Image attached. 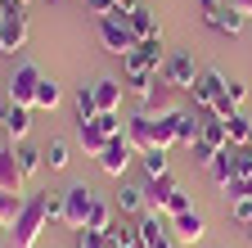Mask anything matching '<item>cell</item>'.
<instances>
[{
    "instance_id": "obj_5",
    "label": "cell",
    "mask_w": 252,
    "mask_h": 248,
    "mask_svg": "<svg viewBox=\"0 0 252 248\" xmlns=\"http://www.w3.org/2000/svg\"><path fill=\"white\" fill-rule=\"evenodd\" d=\"M198 64H194V54H185V50H176V54H167V64H162V77L171 90H194V81H198Z\"/></svg>"
},
{
    "instance_id": "obj_36",
    "label": "cell",
    "mask_w": 252,
    "mask_h": 248,
    "mask_svg": "<svg viewBox=\"0 0 252 248\" xmlns=\"http://www.w3.org/2000/svg\"><path fill=\"white\" fill-rule=\"evenodd\" d=\"M243 95H248V86H243V81H234V77H230V81H225V100H230V104H234V108H239V104H243Z\"/></svg>"
},
{
    "instance_id": "obj_15",
    "label": "cell",
    "mask_w": 252,
    "mask_h": 248,
    "mask_svg": "<svg viewBox=\"0 0 252 248\" xmlns=\"http://www.w3.org/2000/svg\"><path fill=\"white\" fill-rule=\"evenodd\" d=\"M23 167H18V153L14 149H0V194H23Z\"/></svg>"
},
{
    "instance_id": "obj_31",
    "label": "cell",
    "mask_w": 252,
    "mask_h": 248,
    "mask_svg": "<svg viewBox=\"0 0 252 248\" xmlns=\"http://www.w3.org/2000/svg\"><path fill=\"white\" fill-rule=\"evenodd\" d=\"M99 117V108H94V95H90V86L77 90V127H86V122Z\"/></svg>"
},
{
    "instance_id": "obj_2",
    "label": "cell",
    "mask_w": 252,
    "mask_h": 248,
    "mask_svg": "<svg viewBox=\"0 0 252 248\" xmlns=\"http://www.w3.org/2000/svg\"><path fill=\"white\" fill-rule=\"evenodd\" d=\"M27 45V5L0 0V54H18Z\"/></svg>"
},
{
    "instance_id": "obj_32",
    "label": "cell",
    "mask_w": 252,
    "mask_h": 248,
    "mask_svg": "<svg viewBox=\"0 0 252 248\" xmlns=\"http://www.w3.org/2000/svg\"><path fill=\"white\" fill-rule=\"evenodd\" d=\"M220 194L230 199V208H234V203H243V199H252V176H234V180H230Z\"/></svg>"
},
{
    "instance_id": "obj_24",
    "label": "cell",
    "mask_w": 252,
    "mask_h": 248,
    "mask_svg": "<svg viewBox=\"0 0 252 248\" xmlns=\"http://www.w3.org/2000/svg\"><path fill=\"white\" fill-rule=\"evenodd\" d=\"M225 131H230V144H234V149H239V144H252V117L239 108V113L225 122Z\"/></svg>"
},
{
    "instance_id": "obj_37",
    "label": "cell",
    "mask_w": 252,
    "mask_h": 248,
    "mask_svg": "<svg viewBox=\"0 0 252 248\" xmlns=\"http://www.w3.org/2000/svg\"><path fill=\"white\" fill-rule=\"evenodd\" d=\"M230 212H234V221H239V226H252V199H243V203H234Z\"/></svg>"
},
{
    "instance_id": "obj_43",
    "label": "cell",
    "mask_w": 252,
    "mask_h": 248,
    "mask_svg": "<svg viewBox=\"0 0 252 248\" xmlns=\"http://www.w3.org/2000/svg\"><path fill=\"white\" fill-rule=\"evenodd\" d=\"M77 5H86V0H77Z\"/></svg>"
},
{
    "instance_id": "obj_34",
    "label": "cell",
    "mask_w": 252,
    "mask_h": 248,
    "mask_svg": "<svg viewBox=\"0 0 252 248\" xmlns=\"http://www.w3.org/2000/svg\"><path fill=\"white\" fill-rule=\"evenodd\" d=\"M234 172H239V176H252V149H248V144L234 149Z\"/></svg>"
},
{
    "instance_id": "obj_6",
    "label": "cell",
    "mask_w": 252,
    "mask_h": 248,
    "mask_svg": "<svg viewBox=\"0 0 252 248\" xmlns=\"http://www.w3.org/2000/svg\"><path fill=\"white\" fill-rule=\"evenodd\" d=\"M36 86H41V68H36V64H18V68L9 72V81H5L9 104L32 108V104H36Z\"/></svg>"
},
{
    "instance_id": "obj_19",
    "label": "cell",
    "mask_w": 252,
    "mask_h": 248,
    "mask_svg": "<svg viewBox=\"0 0 252 248\" xmlns=\"http://www.w3.org/2000/svg\"><path fill=\"white\" fill-rule=\"evenodd\" d=\"M126 23H131V32L140 36V41H149V36H162V27H158V18H153V9H144V5H135L131 14H122Z\"/></svg>"
},
{
    "instance_id": "obj_38",
    "label": "cell",
    "mask_w": 252,
    "mask_h": 248,
    "mask_svg": "<svg viewBox=\"0 0 252 248\" xmlns=\"http://www.w3.org/2000/svg\"><path fill=\"white\" fill-rule=\"evenodd\" d=\"M86 5H90V14H94V18H108V14H117V5H113V0H86Z\"/></svg>"
},
{
    "instance_id": "obj_12",
    "label": "cell",
    "mask_w": 252,
    "mask_h": 248,
    "mask_svg": "<svg viewBox=\"0 0 252 248\" xmlns=\"http://www.w3.org/2000/svg\"><path fill=\"white\" fill-rule=\"evenodd\" d=\"M122 81L117 77H99V81H94L90 86V95H94V108H99V113H122Z\"/></svg>"
},
{
    "instance_id": "obj_13",
    "label": "cell",
    "mask_w": 252,
    "mask_h": 248,
    "mask_svg": "<svg viewBox=\"0 0 252 248\" xmlns=\"http://www.w3.org/2000/svg\"><path fill=\"white\" fill-rule=\"evenodd\" d=\"M198 144H207L212 153H225V149H234V144H230V131H225V122H220L212 108H203V136H198Z\"/></svg>"
},
{
    "instance_id": "obj_7",
    "label": "cell",
    "mask_w": 252,
    "mask_h": 248,
    "mask_svg": "<svg viewBox=\"0 0 252 248\" xmlns=\"http://www.w3.org/2000/svg\"><path fill=\"white\" fill-rule=\"evenodd\" d=\"M90 208H94V194L86 190V185H72V190H63V226H68V230H86Z\"/></svg>"
},
{
    "instance_id": "obj_17",
    "label": "cell",
    "mask_w": 252,
    "mask_h": 248,
    "mask_svg": "<svg viewBox=\"0 0 252 248\" xmlns=\"http://www.w3.org/2000/svg\"><path fill=\"white\" fill-rule=\"evenodd\" d=\"M180 113H185V108H176V113H167V117H153V144H158V149L180 144Z\"/></svg>"
},
{
    "instance_id": "obj_29",
    "label": "cell",
    "mask_w": 252,
    "mask_h": 248,
    "mask_svg": "<svg viewBox=\"0 0 252 248\" xmlns=\"http://www.w3.org/2000/svg\"><path fill=\"white\" fill-rule=\"evenodd\" d=\"M189 208H194V203H189V194L180 190V185H176L162 203H158V212H162V216H180V212H189Z\"/></svg>"
},
{
    "instance_id": "obj_41",
    "label": "cell",
    "mask_w": 252,
    "mask_h": 248,
    "mask_svg": "<svg viewBox=\"0 0 252 248\" xmlns=\"http://www.w3.org/2000/svg\"><path fill=\"white\" fill-rule=\"evenodd\" d=\"M9 140V127H5V108H0V144Z\"/></svg>"
},
{
    "instance_id": "obj_16",
    "label": "cell",
    "mask_w": 252,
    "mask_h": 248,
    "mask_svg": "<svg viewBox=\"0 0 252 248\" xmlns=\"http://www.w3.org/2000/svg\"><path fill=\"white\" fill-rule=\"evenodd\" d=\"M113 208H117L122 216H144V212H149L144 185H122V190H117V199H113Z\"/></svg>"
},
{
    "instance_id": "obj_9",
    "label": "cell",
    "mask_w": 252,
    "mask_h": 248,
    "mask_svg": "<svg viewBox=\"0 0 252 248\" xmlns=\"http://www.w3.org/2000/svg\"><path fill=\"white\" fill-rule=\"evenodd\" d=\"M135 230H140V248H176V235H171V226L162 221V212L135 216Z\"/></svg>"
},
{
    "instance_id": "obj_28",
    "label": "cell",
    "mask_w": 252,
    "mask_h": 248,
    "mask_svg": "<svg viewBox=\"0 0 252 248\" xmlns=\"http://www.w3.org/2000/svg\"><path fill=\"white\" fill-rule=\"evenodd\" d=\"M113 212H117V208H108L104 199H94V208H90V221H86V230H108V226L117 221Z\"/></svg>"
},
{
    "instance_id": "obj_42",
    "label": "cell",
    "mask_w": 252,
    "mask_h": 248,
    "mask_svg": "<svg viewBox=\"0 0 252 248\" xmlns=\"http://www.w3.org/2000/svg\"><path fill=\"white\" fill-rule=\"evenodd\" d=\"M9 5H32V0H9Z\"/></svg>"
},
{
    "instance_id": "obj_30",
    "label": "cell",
    "mask_w": 252,
    "mask_h": 248,
    "mask_svg": "<svg viewBox=\"0 0 252 248\" xmlns=\"http://www.w3.org/2000/svg\"><path fill=\"white\" fill-rule=\"evenodd\" d=\"M140 163H144L149 180H158V176H171V172H167V149H149V153H140Z\"/></svg>"
},
{
    "instance_id": "obj_10",
    "label": "cell",
    "mask_w": 252,
    "mask_h": 248,
    "mask_svg": "<svg viewBox=\"0 0 252 248\" xmlns=\"http://www.w3.org/2000/svg\"><path fill=\"white\" fill-rule=\"evenodd\" d=\"M225 81H230L225 72H216V68H203L189 95H194V104H198V108H212V104L220 100V90H225Z\"/></svg>"
},
{
    "instance_id": "obj_20",
    "label": "cell",
    "mask_w": 252,
    "mask_h": 248,
    "mask_svg": "<svg viewBox=\"0 0 252 248\" xmlns=\"http://www.w3.org/2000/svg\"><path fill=\"white\" fill-rule=\"evenodd\" d=\"M104 239H108V248H140V230L131 221H113L104 230Z\"/></svg>"
},
{
    "instance_id": "obj_26",
    "label": "cell",
    "mask_w": 252,
    "mask_h": 248,
    "mask_svg": "<svg viewBox=\"0 0 252 248\" xmlns=\"http://www.w3.org/2000/svg\"><path fill=\"white\" fill-rule=\"evenodd\" d=\"M68 163H72V149H68V140H50V144H45V167H50V172H63Z\"/></svg>"
},
{
    "instance_id": "obj_35",
    "label": "cell",
    "mask_w": 252,
    "mask_h": 248,
    "mask_svg": "<svg viewBox=\"0 0 252 248\" xmlns=\"http://www.w3.org/2000/svg\"><path fill=\"white\" fill-rule=\"evenodd\" d=\"M45 216H50V226H63V194H50V203H45Z\"/></svg>"
},
{
    "instance_id": "obj_40",
    "label": "cell",
    "mask_w": 252,
    "mask_h": 248,
    "mask_svg": "<svg viewBox=\"0 0 252 248\" xmlns=\"http://www.w3.org/2000/svg\"><path fill=\"white\" fill-rule=\"evenodd\" d=\"M113 5H117V14H131V9L140 5V0H113Z\"/></svg>"
},
{
    "instance_id": "obj_18",
    "label": "cell",
    "mask_w": 252,
    "mask_h": 248,
    "mask_svg": "<svg viewBox=\"0 0 252 248\" xmlns=\"http://www.w3.org/2000/svg\"><path fill=\"white\" fill-rule=\"evenodd\" d=\"M32 113H36V108H23V104H9V108H5V127H9V140H14V144L27 140V131H32Z\"/></svg>"
},
{
    "instance_id": "obj_1",
    "label": "cell",
    "mask_w": 252,
    "mask_h": 248,
    "mask_svg": "<svg viewBox=\"0 0 252 248\" xmlns=\"http://www.w3.org/2000/svg\"><path fill=\"white\" fill-rule=\"evenodd\" d=\"M45 203H50V194H32L27 203H23V212H18V221H14V239H9V248H36V239L45 235V226H50V216H45Z\"/></svg>"
},
{
    "instance_id": "obj_33",
    "label": "cell",
    "mask_w": 252,
    "mask_h": 248,
    "mask_svg": "<svg viewBox=\"0 0 252 248\" xmlns=\"http://www.w3.org/2000/svg\"><path fill=\"white\" fill-rule=\"evenodd\" d=\"M77 248H108L104 230H77Z\"/></svg>"
},
{
    "instance_id": "obj_25",
    "label": "cell",
    "mask_w": 252,
    "mask_h": 248,
    "mask_svg": "<svg viewBox=\"0 0 252 248\" xmlns=\"http://www.w3.org/2000/svg\"><path fill=\"white\" fill-rule=\"evenodd\" d=\"M14 153H18V167H23V176H27V180L45 167V153H41V149H32V144H14Z\"/></svg>"
},
{
    "instance_id": "obj_27",
    "label": "cell",
    "mask_w": 252,
    "mask_h": 248,
    "mask_svg": "<svg viewBox=\"0 0 252 248\" xmlns=\"http://www.w3.org/2000/svg\"><path fill=\"white\" fill-rule=\"evenodd\" d=\"M23 194H0V230H14V221H18V212H23Z\"/></svg>"
},
{
    "instance_id": "obj_3",
    "label": "cell",
    "mask_w": 252,
    "mask_h": 248,
    "mask_svg": "<svg viewBox=\"0 0 252 248\" xmlns=\"http://www.w3.org/2000/svg\"><path fill=\"white\" fill-rule=\"evenodd\" d=\"M198 18L212 27V32H220V36H239L243 23H248L230 0H198Z\"/></svg>"
},
{
    "instance_id": "obj_21",
    "label": "cell",
    "mask_w": 252,
    "mask_h": 248,
    "mask_svg": "<svg viewBox=\"0 0 252 248\" xmlns=\"http://www.w3.org/2000/svg\"><path fill=\"white\" fill-rule=\"evenodd\" d=\"M207 176L216 180V190H225V185L239 176L234 172V149H225V153H216V158H212V167H207Z\"/></svg>"
},
{
    "instance_id": "obj_11",
    "label": "cell",
    "mask_w": 252,
    "mask_h": 248,
    "mask_svg": "<svg viewBox=\"0 0 252 248\" xmlns=\"http://www.w3.org/2000/svg\"><path fill=\"white\" fill-rule=\"evenodd\" d=\"M171 235H176V239H185V244H198V239L207 235V216H203L198 208H189V212L171 216Z\"/></svg>"
},
{
    "instance_id": "obj_22",
    "label": "cell",
    "mask_w": 252,
    "mask_h": 248,
    "mask_svg": "<svg viewBox=\"0 0 252 248\" xmlns=\"http://www.w3.org/2000/svg\"><path fill=\"white\" fill-rule=\"evenodd\" d=\"M77 140H81V149L90 153V158H99V153L108 149V136L99 131V122H86V127H77Z\"/></svg>"
},
{
    "instance_id": "obj_4",
    "label": "cell",
    "mask_w": 252,
    "mask_h": 248,
    "mask_svg": "<svg viewBox=\"0 0 252 248\" xmlns=\"http://www.w3.org/2000/svg\"><path fill=\"white\" fill-rule=\"evenodd\" d=\"M99 41H104V50H108V54H117V59H126V54L140 45V36L131 32V23H126L122 14L99 18Z\"/></svg>"
},
{
    "instance_id": "obj_39",
    "label": "cell",
    "mask_w": 252,
    "mask_h": 248,
    "mask_svg": "<svg viewBox=\"0 0 252 248\" xmlns=\"http://www.w3.org/2000/svg\"><path fill=\"white\" fill-rule=\"evenodd\" d=\"M230 5H234V9H239L243 18H252V0H230Z\"/></svg>"
},
{
    "instance_id": "obj_8",
    "label": "cell",
    "mask_w": 252,
    "mask_h": 248,
    "mask_svg": "<svg viewBox=\"0 0 252 248\" xmlns=\"http://www.w3.org/2000/svg\"><path fill=\"white\" fill-rule=\"evenodd\" d=\"M131 158H135V144L126 140V136H117V140H108V149H104L94 163H99V172H104V176L122 180V176H126V167H131Z\"/></svg>"
},
{
    "instance_id": "obj_14",
    "label": "cell",
    "mask_w": 252,
    "mask_h": 248,
    "mask_svg": "<svg viewBox=\"0 0 252 248\" xmlns=\"http://www.w3.org/2000/svg\"><path fill=\"white\" fill-rule=\"evenodd\" d=\"M126 140L135 144V153H149V149H158V144H153V117H149L144 108L126 117Z\"/></svg>"
},
{
    "instance_id": "obj_23",
    "label": "cell",
    "mask_w": 252,
    "mask_h": 248,
    "mask_svg": "<svg viewBox=\"0 0 252 248\" xmlns=\"http://www.w3.org/2000/svg\"><path fill=\"white\" fill-rule=\"evenodd\" d=\"M59 100H63L59 81H54V77H41V86H36V104H32V108H45V113H54V108H59Z\"/></svg>"
}]
</instances>
